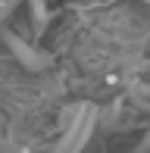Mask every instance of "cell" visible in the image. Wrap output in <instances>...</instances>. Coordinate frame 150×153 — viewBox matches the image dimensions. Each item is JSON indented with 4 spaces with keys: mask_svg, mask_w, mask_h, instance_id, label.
I'll use <instances>...</instances> for the list:
<instances>
[{
    "mask_svg": "<svg viewBox=\"0 0 150 153\" xmlns=\"http://www.w3.org/2000/svg\"><path fill=\"white\" fill-rule=\"evenodd\" d=\"M31 3V22H35V38H41V34L47 31V6L44 0H28Z\"/></svg>",
    "mask_w": 150,
    "mask_h": 153,
    "instance_id": "3957f363",
    "label": "cell"
},
{
    "mask_svg": "<svg viewBox=\"0 0 150 153\" xmlns=\"http://www.w3.org/2000/svg\"><path fill=\"white\" fill-rule=\"evenodd\" d=\"M0 41H3V47H10V53H13L19 62H22L28 72H44V69H50V66H53V59H56L53 53L35 50L28 41H22L16 31H10V28H0Z\"/></svg>",
    "mask_w": 150,
    "mask_h": 153,
    "instance_id": "7a4b0ae2",
    "label": "cell"
},
{
    "mask_svg": "<svg viewBox=\"0 0 150 153\" xmlns=\"http://www.w3.org/2000/svg\"><path fill=\"white\" fill-rule=\"evenodd\" d=\"M94 125H97V106H94V103L78 106L75 119L69 122V128L59 134V141L53 144L50 153H81L88 147V141H91V134H94Z\"/></svg>",
    "mask_w": 150,
    "mask_h": 153,
    "instance_id": "6da1fadb",
    "label": "cell"
}]
</instances>
